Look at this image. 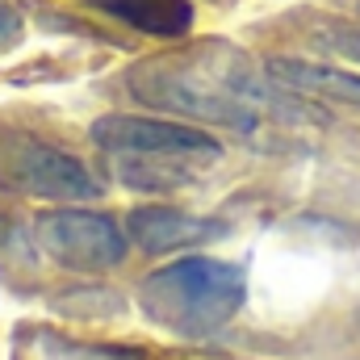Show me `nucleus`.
I'll return each instance as SVG.
<instances>
[{
  "label": "nucleus",
  "instance_id": "f8f14e48",
  "mask_svg": "<svg viewBox=\"0 0 360 360\" xmlns=\"http://www.w3.org/2000/svg\"><path fill=\"white\" fill-rule=\"evenodd\" d=\"M218 4H226V0H218Z\"/></svg>",
  "mask_w": 360,
  "mask_h": 360
},
{
  "label": "nucleus",
  "instance_id": "9b49d317",
  "mask_svg": "<svg viewBox=\"0 0 360 360\" xmlns=\"http://www.w3.org/2000/svg\"><path fill=\"white\" fill-rule=\"evenodd\" d=\"M21 38H25V21H21V8H17L13 0H0V51H13Z\"/></svg>",
  "mask_w": 360,
  "mask_h": 360
},
{
  "label": "nucleus",
  "instance_id": "7ed1b4c3",
  "mask_svg": "<svg viewBox=\"0 0 360 360\" xmlns=\"http://www.w3.org/2000/svg\"><path fill=\"white\" fill-rule=\"evenodd\" d=\"M0 188L42 201H89L101 193V184L76 155L21 130H0Z\"/></svg>",
  "mask_w": 360,
  "mask_h": 360
},
{
  "label": "nucleus",
  "instance_id": "9d476101",
  "mask_svg": "<svg viewBox=\"0 0 360 360\" xmlns=\"http://www.w3.org/2000/svg\"><path fill=\"white\" fill-rule=\"evenodd\" d=\"M314 42L327 46V51H335V55L360 59V30H352V25H327V30L314 34Z\"/></svg>",
  "mask_w": 360,
  "mask_h": 360
},
{
  "label": "nucleus",
  "instance_id": "6e6552de",
  "mask_svg": "<svg viewBox=\"0 0 360 360\" xmlns=\"http://www.w3.org/2000/svg\"><path fill=\"white\" fill-rule=\"evenodd\" d=\"M101 13L117 17L122 25L151 34V38H180L193 25V4L188 0H89Z\"/></svg>",
  "mask_w": 360,
  "mask_h": 360
},
{
  "label": "nucleus",
  "instance_id": "0eeeda50",
  "mask_svg": "<svg viewBox=\"0 0 360 360\" xmlns=\"http://www.w3.org/2000/svg\"><path fill=\"white\" fill-rule=\"evenodd\" d=\"M269 76L281 89L360 109V72H344V68H331V63H310V59H269Z\"/></svg>",
  "mask_w": 360,
  "mask_h": 360
},
{
  "label": "nucleus",
  "instance_id": "f257e3e1",
  "mask_svg": "<svg viewBox=\"0 0 360 360\" xmlns=\"http://www.w3.org/2000/svg\"><path fill=\"white\" fill-rule=\"evenodd\" d=\"M248 297V276L239 264L210 260V256H184L176 264L155 269L139 285L143 314L184 340H205L222 331Z\"/></svg>",
  "mask_w": 360,
  "mask_h": 360
},
{
  "label": "nucleus",
  "instance_id": "1a4fd4ad",
  "mask_svg": "<svg viewBox=\"0 0 360 360\" xmlns=\"http://www.w3.org/2000/svg\"><path fill=\"white\" fill-rule=\"evenodd\" d=\"M30 344H34V356L38 360H143V352H130V348L76 344V340H59V335H46V331H38Z\"/></svg>",
  "mask_w": 360,
  "mask_h": 360
},
{
  "label": "nucleus",
  "instance_id": "423d86ee",
  "mask_svg": "<svg viewBox=\"0 0 360 360\" xmlns=\"http://www.w3.org/2000/svg\"><path fill=\"white\" fill-rule=\"evenodd\" d=\"M226 235L222 222L214 218H193V214H180L168 205H143V210H130L126 218V239L151 256H168L180 248H197V243H210Z\"/></svg>",
  "mask_w": 360,
  "mask_h": 360
},
{
  "label": "nucleus",
  "instance_id": "f03ea898",
  "mask_svg": "<svg viewBox=\"0 0 360 360\" xmlns=\"http://www.w3.org/2000/svg\"><path fill=\"white\" fill-rule=\"evenodd\" d=\"M126 84L143 105H155V109H168V113L235 126V130L256 126V113L248 105V76L231 72V59L214 63L210 55L176 51V55L139 63L126 76Z\"/></svg>",
  "mask_w": 360,
  "mask_h": 360
},
{
  "label": "nucleus",
  "instance_id": "39448f33",
  "mask_svg": "<svg viewBox=\"0 0 360 360\" xmlns=\"http://www.w3.org/2000/svg\"><path fill=\"white\" fill-rule=\"evenodd\" d=\"M92 143L113 151V155H130V160H218L222 147L218 139H210L197 126H180V122H160V117H126V113H109L92 122Z\"/></svg>",
  "mask_w": 360,
  "mask_h": 360
},
{
  "label": "nucleus",
  "instance_id": "20e7f679",
  "mask_svg": "<svg viewBox=\"0 0 360 360\" xmlns=\"http://www.w3.org/2000/svg\"><path fill=\"white\" fill-rule=\"evenodd\" d=\"M38 248L72 272H109L126 260V231L109 214L92 210H55L34 226Z\"/></svg>",
  "mask_w": 360,
  "mask_h": 360
}]
</instances>
